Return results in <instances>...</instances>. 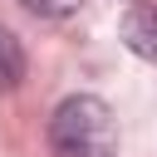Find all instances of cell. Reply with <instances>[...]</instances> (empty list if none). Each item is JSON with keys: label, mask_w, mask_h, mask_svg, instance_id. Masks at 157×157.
I'll use <instances>...</instances> for the list:
<instances>
[{"label": "cell", "mask_w": 157, "mask_h": 157, "mask_svg": "<svg viewBox=\"0 0 157 157\" xmlns=\"http://www.w3.org/2000/svg\"><path fill=\"white\" fill-rule=\"evenodd\" d=\"M49 152L54 157H113L118 152V118L103 98L74 93L49 118Z\"/></svg>", "instance_id": "6da1fadb"}, {"label": "cell", "mask_w": 157, "mask_h": 157, "mask_svg": "<svg viewBox=\"0 0 157 157\" xmlns=\"http://www.w3.org/2000/svg\"><path fill=\"white\" fill-rule=\"evenodd\" d=\"M123 44L142 59H157V5H132L123 15Z\"/></svg>", "instance_id": "7a4b0ae2"}, {"label": "cell", "mask_w": 157, "mask_h": 157, "mask_svg": "<svg viewBox=\"0 0 157 157\" xmlns=\"http://www.w3.org/2000/svg\"><path fill=\"white\" fill-rule=\"evenodd\" d=\"M20 69H25L20 44H15V34H5V29H0V83H15V78H20Z\"/></svg>", "instance_id": "3957f363"}, {"label": "cell", "mask_w": 157, "mask_h": 157, "mask_svg": "<svg viewBox=\"0 0 157 157\" xmlns=\"http://www.w3.org/2000/svg\"><path fill=\"white\" fill-rule=\"evenodd\" d=\"M83 0H25V10H34V15H49V20H59V15H74Z\"/></svg>", "instance_id": "277c9868"}]
</instances>
